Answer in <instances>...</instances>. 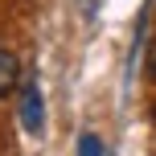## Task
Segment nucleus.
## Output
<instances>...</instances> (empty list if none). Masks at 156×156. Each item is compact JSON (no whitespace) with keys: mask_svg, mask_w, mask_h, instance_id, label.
Listing matches in <instances>:
<instances>
[{"mask_svg":"<svg viewBox=\"0 0 156 156\" xmlns=\"http://www.w3.org/2000/svg\"><path fill=\"white\" fill-rule=\"evenodd\" d=\"M78 156H103V140H99L94 132L78 136Z\"/></svg>","mask_w":156,"mask_h":156,"instance_id":"7ed1b4c3","label":"nucleus"},{"mask_svg":"<svg viewBox=\"0 0 156 156\" xmlns=\"http://www.w3.org/2000/svg\"><path fill=\"white\" fill-rule=\"evenodd\" d=\"M21 123L33 136H41V127H45V111H41V90L37 86H25V94H21Z\"/></svg>","mask_w":156,"mask_h":156,"instance_id":"f257e3e1","label":"nucleus"},{"mask_svg":"<svg viewBox=\"0 0 156 156\" xmlns=\"http://www.w3.org/2000/svg\"><path fill=\"white\" fill-rule=\"evenodd\" d=\"M148 74L156 78V41H152V54H148Z\"/></svg>","mask_w":156,"mask_h":156,"instance_id":"20e7f679","label":"nucleus"},{"mask_svg":"<svg viewBox=\"0 0 156 156\" xmlns=\"http://www.w3.org/2000/svg\"><path fill=\"white\" fill-rule=\"evenodd\" d=\"M16 82H21V58H16L12 49L0 45V99H4Z\"/></svg>","mask_w":156,"mask_h":156,"instance_id":"f03ea898","label":"nucleus"}]
</instances>
